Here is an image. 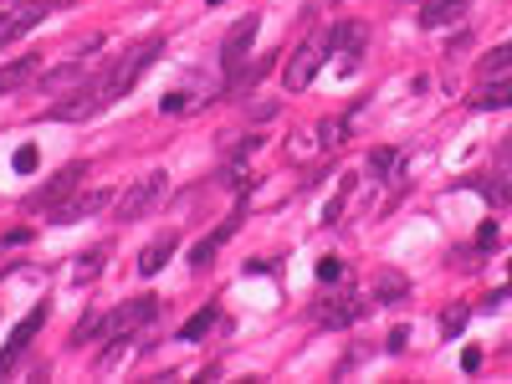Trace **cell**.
<instances>
[{
	"instance_id": "obj_1",
	"label": "cell",
	"mask_w": 512,
	"mask_h": 384,
	"mask_svg": "<svg viewBox=\"0 0 512 384\" xmlns=\"http://www.w3.org/2000/svg\"><path fill=\"white\" fill-rule=\"evenodd\" d=\"M159 52H164V41H139V46H128V52H123V57L113 61V67H108V78L98 82L102 108H108V102H118L123 93H128V87H134V82L143 78V67L159 57Z\"/></svg>"
},
{
	"instance_id": "obj_2",
	"label": "cell",
	"mask_w": 512,
	"mask_h": 384,
	"mask_svg": "<svg viewBox=\"0 0 512 384\" xmlns=\"http://www.w3.org/2000/svg\"><path fill=\"white\" fill-rule=\"evenodd\" d=\"M159 200H164V175H159V169H149V175H139V180L123 190L118 221H143V216H149Z\"/></svg>"
},
{
	"instance_id": "obj_3",
	"label": "cell",
	"mask_w": 512,
	"mask_h": 384,
	"mask_svg": "<svg viewBox=\"0 0 512 384\" xmlns=\"http://www.w3.org/2000/svg\"><path fill=\"white\" fill-rule=\"evenodd\" d=\"M154 313H159V303L154 298H139V303H123L113 318H102V339H134L139 328L154 323Z\"/></svg>"
},
{
	"instance_id": "obj_4",
	"label": "cell",
	"mask_w": 512,
	"mask_h": 384,
	"mask_svg": "<svg viewBox=\"0 0 512 384\" xmlns=\"http://www.w3.org/2000/svg\"><path fill=\"white\" fill-rule=\"evenodd\" d=\"M323 57H328V41H307V46H297V52L287 57V67H282L287 93H303L307 82H313V72L323 67Z\"/></svg>"
},
{
	"instance_id": "obj_5",
	"label": "cell",
	"mask_w": 512,
	"mask_h": 384,
	"mask_svg": "<svg viewBox=\"0 0 512 384\" xmlns=\"http://www.w3.org/2000/svg\"><path fill=\"white\" fill-rule=\"evenodd\" d=\"M82 175H87V164H67V169H57V175L41 184L37 195H31V210H57V205L82 184Z\"/></svg>"
},
{
	"instance_id": "obj_6",
	"label": "cell",
	"mask_w": 512,
	"mask_h": 384,
	"mask_svg": "<svg viewBox=\"0 0 512 384\" xmlns=\"http://www.w3.org/2000/svg\"><path fill=\"white\" fill-rule=\"evenodd\" d=\"M87 52H98V41L93 46H77V57L67 61V67H52V72H41V93H72L87 82Z\"/></svg>"
},
{
	"instance_id": "obj_7",
	"label": "cell",
	"mask_w": 512,
	"mask_h": 384,
	"mask_svg": "<svg viewBox=\"0 0 512 384\" xmlns=\"http://www.w3.org/2000/svg\"><path fill=\"white\" fill-rule=\"evenodd\" d=\"M93 113H102L98 82H82V87H72V98L52 102V118H61V123H82V118H93Z\"/></svg>"
},
{
	"instance_id": "obj_8",
	"label": "cell",
	"mask_w": 512,
	"mask_h": 384,
	"mask_svg": "<svg viewBox=\"0 0 512 384\" xmlns=\"http://www.w3.org/2000/svg\"><path fill=\"white\" fill-rule=\"evenodd\" d=\"M323 41L333 46V52H344V72H354V67H359V52H364V41H369V26H359V20H338Z\"/></svg>"
},
{
	"instance_id": "obj_9",
	"label": "cell",
	"mask_w": 512,
	"mask_h": 384,
	"mask_svg": "<svg viewBox=\"0 0 512 384\" xmlns=\"http://www.w3.org/2000/svg\"><path fill=\"white\" fill-rule=\"evenodd\" d=\"M256 26H262L256 16H241L231 31H225V41H221V67H225V72H236V67L246 61V46L256 41Z\"/></svg>"
},
{
	"instance_id": "obj_10",
	"label": "cell",
	"mask_w": 512,
	"mask_h": 384,
	"mask_svg": "<svg viewBox=\"0 0 512 384\" xmlns=\"http://www.w3.org/2000/svg\"><path fill=\"white\" fill-rule=\"evenodd\" d=\"M41 323H46V303H37V307H31V313H26V318L16 323V333H11V344L0 348V374H11V364H16L20 354H26V344H31V333H37Z\"/></svg>"
},
{
	"instance_id": "obj_11",
	"label": "cell",
	"mask_w": 512,
	"mask_h": 384,
	"mask_svg": "<svg viewBox=\"0 0 512 384\" xmlns=\"http://www.w3.org/2000/svg\"><path fill=\"white\" fill-rule=\"evenodd\" d=\"M102 205H108V190H82V195H72V200H61L57 210H52V221L72 225V221H82V216H98Z\"/></svg>"
},
{
	"instance_id": "obj_12",
	"label": "cell",
	"mask_w": 512,
	"mask_h": 384,
	"mask_svg": "<svg viewBox=\"0 0 512 384\" xmlns=\"http://www.w3.org/2000/svg\"><path fill=\"white\" fill-rule=\"evenodd\" d=\"M461 11H467V0H420L415 20H420V31H435V26H456Z\"/></svg>"
},
{
	"instance_id": "obj_13",
	"label": "cell",
	"mask_w": 512,
	"mask_h": 384,
	"mask_svg": "<svg viewBox=\"0 0 512 384\" xmlns=\"http://www.w3.org/2000/svg\"><path fill=\"white\" fill-rule=\"evenodd\" d=\"M37 78H41V61L31 57V52H20L16 61L0 67V98H5V93H20L26 82H37Z\"/></svg>"
},
{
	"instance_id": "obj_14",
	"label": "cell",
	"mask_w": 512,
	"mask_h": 384,
	"mask_svg": "<svg viewBox=\"0 0 512 384\" xmlns=\"http://www.w3.org/2000/svg\"><path fill=\"white\" fill-rule=\"evenodd\" d=\"M266 67H272V57L241 61V67H236V72H231V82H225V87H231V98H246V93H251V87H256V82L266 78Z\"/></svg>"
},
{
	"instance_id": "obj_15",
	"label": "cell",
	"mask_w": 512,
	"mask_h": 384,
	"mask_svg": "<svg viewBox=\"0 0 512 384\" xmlns=\"http://www.w3.org/2000/svg\"><path fill=\"white\" fill-rule=\"evenodd\" d=\"M508 72H512V46H508V41H502V46H492L487 57L476 61V78H482V82H497V78H508Z\"/></svg>"
},
{
	"instance_id": "obj_16",
	"label": "cell",
	"mask_w": 512,
	"mask_h": 384,
	"mask_svg": "<svg viewBox=\"0 0 512 384\" xmlns=\"http://www.w3.org/2000/svg\"><path fill=\"white\" fill-rule=\"evenodd\" d=\"M374 298H379V303H405L410 298V282L405 277H400V272H374Z\"/></svg>"
},
{
	"instance_id": "obj_17",
	"label": "cell",
	"mask_w": 512,
	"mask_h": 384,
	"mask_svg": "<svg viewBox=\"0 0 512 384\" xmlns=\"http://www.w3.org/2000/svg\"><path fill=\"white\" fill-rule=\"evenodd\" d=\"M318 318H323L328 328H348V323H359V318H364V303H338V298H333V303L318 307Z\"/></svg>"
},
{
	"instance_id": "obj_18",
	"label": "cell",
	"mask_w": 512,
	"mask_h": 384,
	"mask_svg": "<svg viewBox=\"0 0 512 384\" xmlns=\"http://www.w3.org/2000/svg\"><path fill=\"white\" fill-rule=\"evenodd\" d=\"M102 262H108V246H93V251H82L77 266H72V282L87 287V282H93V277L102 272Z\"/></svg>"
},
{
	"instance_id": "obj_19",
	"label": "cell",
	"mask_w": 512,
	"mask_h": 384,
	"mask_svg": "<svg viewBox=\"0 0 512 384\" xmlns=\"http://www.w3.org/2000/svg\"><path fill=\"white\" fill-rule=\"evenodd\" d=\"M169 251H175V236H159V241H149V246H143V257H139V272H143V277H154V272L169 262Z\"/></svg>"
},
{
	"instance_id": "obj_20",
	"label": "cell",
	"mask_w": 512,
	"mask_h": 384,
	"mask_svg": "<svg viewBox=\"0 0 512 384\" xmlns=\"http://www.w3.org/2000/svg\"><path fill=\"white\" fill-rule=\"evenodd\" d=\"M236 225H241V216H231V221H225L221 231H215V236H205V241L195 246V257H190V266H210V257L221 251V241H225V236H231V231H236Z\"/></svg>"
},
{
	"instance_id": "obj_21",
	"label": "cell",
	"mask_w": 512,
	"mask_h": 384,
	"mask_svg": "<svg viewBox=\"0 0 512 384\" xmlns=\"http://www.w3.org/2000/svg\"><path fill=\"white\" fill-rule=\"evenodd\" d=\"M210 328H215V307H200V313H195V318L180 328V339H184V344H200Z\"/></svg>"
},
{
	"instance_id": "obj_22",
	"label": "cell",
	"mask_w": 512,
	"mask_h": 384,
	"mask_svg": "<svg viewBox=\"0 0 512 384\" xmlns=\"http://www.w3.org/2000/svg\"><path fill=\"white\" fill-rule=\"evenodd\" d=\"M344 139H348V123L344 118H323V123H318V143H323V149H338Z\"/></svg>"
},
{
	"instance_id": "obj_23",
	"label": "cell",
	"mask_w": 512,
	"mask_h": 384,
	"mask_svg": "<svg viewBox=\"0 0 512 384\" xmlns=\"http://www.w3.org/2000/svg\"><path fill=\"white\" fill-rule=\"evenodd\" d=\"M461 328H467V307L451 303L446 313H441V339H461Z\"/></svg>"
},
{
	"instance_id": "obj_24",
	"label": "cell",
	"mask_w": 512,
	"mask_h": 384,
	"mask_svg": "<svg viewBox=\"0 0 512 384\" xmlns=\"http://www.w3.org/2000/svg\"><path fill=\"white\" fill-rule=\"evenodd\" d=\"M98 333H102V318H93V313H87V318H82V323L72 328V348L93 344V339H98Z\"/></svg>"
},
{
	"instance_id": "obj_25",
	"label": "cell",
	"mask_w": 512,
	"mask_h": 384,
	"mask_svg": "<svg viewBox=\"0 0 512 384\" xmlns=\"http://www.w3.org/2000/svg\"><path fill=\"white\" fill-rule=\"evenodd\" d=\"M11 164H16V175H31V169L41 164V149H37V143H20L16 159H11Z\"/></svg>"
},
{
	"instance_id": "obj_26",
	"label": "cell",
	"mask_w": 512,
	"mask_h": 384,
	"mask_svg": "<svg viewBox=\"0 0 512 384\" xmlns=\"http://www.w3.org/2000/svg\"><path fill=\"white\" fill-rule=\"evenodd\" d=\"M369 169H374V175L385 180L389 169H394V149H374V154H369Z\"/></svg>"
},
{
	"instance_id": "obj_27",
	"label": "cell",
	"mask_w": 512,
	"mask_h": 384,
	"mask_svg": "<svg viewBox=\"0 0 512 384\" xmlns=\"http://www.w3.org/2000/svg\"><path fill=\"white\" fill-rule=\"evenodd\" d=\"M318 282H344V262H333V257H323V262H318Z\"/></svg>"
},
{
	"instance_id": "obj_28",
	"label": "cell",
	"mask_w": 512,
	"mask_h": 384,
	"mask_svg": "<svg viewBox=\"0 0 512 384\" xmlns=\"http://www.w3.org/2000/svg\"><path fill=\"white\" fill-rule=\"evenodd\" d=\"M344 200H348V180L338 184V195H333V200H328V210H323V221H338V216H344Z\"/></svg>"
},
{
	"instance_id": "obj_29",
	"label": "cell",
	"mask_w": 512,
	"mask_h": 384,
	"mask_svg": "<svg viewBox=\"0 0 512 384\" xmlns=\"http://www.w3.org/2000/svg\"><path fill=\"white\" fill-rule=\"evenodd\" d=\"M225 184H231V190H246V169H241V164H231V169H225Z\"/></svg>"
},
{
	"instance_id": "obj_30",
	"label": "cell",
	"mask_w": 512,
	"mask_h": 384,
	"mask_svg": "<svg viewBox=\"0 0 512 384\" xmlns=\"http://www.w3.org/2000/svg\"><path fill=\"white\" fill-rule=\"evenodd\" d=\"M492 241H497V221H487L482 231H476V246H492Z\"/></svg>"
},
{
	"instance_id": "obj_31",
	"label": "cell",
	"mask_w": 512,
	"mask_h": 384,
	"mask_svg": "<svg viewBox=\"0 0 512 384\" xmlns=\"http://www.w3.org/2000/svg\"><path fill=\"white\" fill-rule=\"evenodd\" d=\"M5 16H11V11H0V26H5Z\"/></svg>"
},
{
	"instance_id": "obj_32",
	"label": "cell",
	"mask_w": 512,
	"mask_h": 384,
	"mask_svg": "<svg viewBox=\"0 0 512 384\" xmlns=\"http://www.w3.org/2000/svg\"><path fill=\"white\" fill-rule=\"evenodd\" d=\"M52 5H67V0H52Z\"/></svg>"
},
{
	"instance_id": "obj_33",
	"label": "cell",
	"mask_w": 512,
	"mask_h": 384,
	"mask_svg": "<svg viewBox=\"0 0 512 384\" xmlns=\"http://www.w3.org/2000/svg\"><path fill=\"white\" fill-rule=\"evenodd\" d=\"M210 5H221V0H210Z\"/></svg>"
},
{
	"instance_id": "obj_34",
	"label": "cell",
	"mask_w": 512,
	"mask_h": 384,
	"mask_svg": "<svg viewBox=\"0 0 512 384\" xmlns=\"http://www.w3.org/2000/svg\"><path fill=\"white\" fill-rule=\"evenodd\" d=\"M333 5H344V0H333Z\"/></svg>"
}]
</instances>
